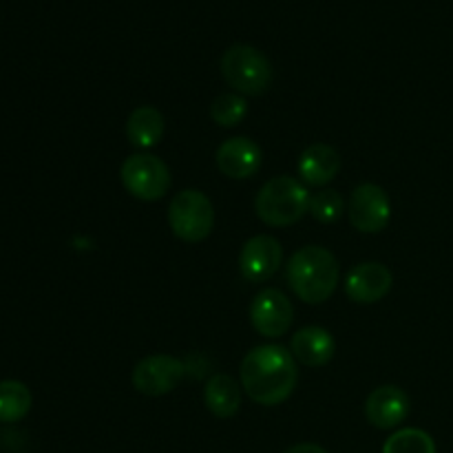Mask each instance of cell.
Here are the masks:
<instances>
[{
	"label": "cell",
	"mask_w": 453,
	"mask_h": 453,
	"mask_svg": "<svg viewBox=\"0 0 453 453\" xmlns=\"http://www.w3.org/2000/svg\"><path fill=\"white\" fill-rule=\"evenodd\" d=\"M239 379L242 389L252 403L264 407L281 405L292 396L299 380L296 358L283 345H259L242 361Z\"/></svg>",
	"instance_id": "1"
},
{
	"label": "cell",
	"mask_w": 453,
	"mask_h": 453,
	"mask_svg": "<svg viewBox=\"0 0 453 453\" xmlns=\"http://www.w3.org/2000/svg\"><path fill=\"white\" fill-rule=\"evenodd\" d=\"M339 261L327 248L305 246L290 257L286 279L290 290L303 303L321 305L339 286Z\"/></svg>",
	"instance_id": "2"
},
{
	"label": "cell",
	"mask_w": 453,
	"mask_h": 453,
	"mask_svg": "<svg viewBox=\"0 0 453 453\" xmlns=\"http://www.w3.org/2000/svg\"><path fill=\"white\" fill-rule=\"evenodd\" d=\"M310 199L312 195L308 193V186L296 177L279 175L261 186L255 199V212L265 226L288 228L310 212Z\"/></svg>",
	"instance_id": "3"
},
{
	"label": "cell",
	"mask_w": 453,
	"mask_h": 453,
	"mask_svg": "<svg viewBox=\"0 0 453 453\" xmlns=\"http://www.w3.org/2000/svg\"><path fill=\"white\" fill-rule=\"evenodd\" d=\"M221 75L239 96H261L273 84V65L259 49L233 44L221 56Z\"/></svg>",
	"instance_id": "4"
},
{
	"label": "cell",
	"mask_w": 453,
	"mask_h": 453,
	"mask_svg": "<svg viewBox=\"0 0 453 453\" xmlns=\"http://www.w3.org/2000/svg\"><path fill=\"white\" fill-rule=\"evenodd\" d=\"M168 226L181 242H206L215 228V208L208 195L197 188L180 190L168 206Z\"/></svg>",
	"instance_id": "5"
},
{
	"label": "cell",
	"mask_w": 453,
	"mask_h": 453,
	"mask_svg": "<svg viewBox=\"0 0 453 453\" xmlns=\"http://www.w3.org/2000/svg\"><path fill=\"white\" fill-rule=\"evenodd\" d=\"M119 180L127 193L140 202H157L171 188V171L166 162L153 153H135L124 159Z\"/></svg>",
	"instance_id": "6"
},
{
	"label": "cell",
	"mask_w": 453,
	"mask_h": 453,
	"mask_svg": "<svg viewBox=\"0 0 453 453\" xmlns=\"http://www.w3.org/2000/svg\"><path fill=\"white\" fill-rule=\"evenodd\" d=\"M186 376V363L171 354H150L133 370V388L144 396H164Z\"/></svg>",
	"instance_id": "7"
},
{
	"label": "cell",
	"mask_w": 453,
	"mask_h": 453,
	"mask_svg": "<svg viewBox=\"0 0 453 453\" xmlns=\"http://www.w3.org/2000/svg\"><path fill=\"white\" fill-rule=\"evenodd\" d=\"M349 221L358 233L376 234L388 228L392 217V203L379 184H361L354 188L348 206Z\"/></svg>",
	"instance_id": "8"
},
{
	"label": "cell",
	"mask_w": 453,
	"mask_h": 453,
	"mask_svg": "<svg viewBox=\"0 0 453 453\" xmlns=\"http://www.w3.org/2000/svg\"><path fill=\"white\" fill-rule=\"evenodd\" d=\"M295 321V308L292 301L281 290L265 288L252 299L250 303V323L265 339H279L290 330Z\"/></svg>",
	"instance_id": "9"
},
{
	"label": "cell",
	"mask_w": 453,
	"mask_h": 453,
	"mask_svg": "<svg viewBox=\"0 0 453 453\" xmlns=\"http://www.w3.org/2000/svg\"><path fill=\"white\" fill-rule=\"evenodd\" d=\"M283 261V248L273 234H257L243 243L239 252V270L250 283H261L279 273Z\"/></svg>",
	"instance_id": "10"
},
{
	"label": "cell",
	"mask_w": 453,
	"mask_h": 453,
	"mask_svg": "<svg viewBox=\"0 0 453 453\" xmlns=\"http://www.w3.org/2000/svg\"><path fill=\"white\" fill-rule=\"evenodd\" d=\"M392 270L388 265L379 264V261H365L352 268L345 277V295L354 301V303H379L380 299L389 295L392 290Z\"/></svg>",
	"instance_id": "11"
},
{
	"label": "cell",
	"mask_w": 453,
	"mask_h": 453,
	"mask_svg": "<svg viewBox=\"0 0 453 453\" xmlns=\"http://www.w3.org/2000/svg\"><path fill=\"white\" fill-rule=\"evenodd\" d=\"M215 162L230 180H250L264 164V150L250 137H233L217 149Z\"/></svg>",
	"instance_id": "12"
},
{
	"label": "cell",
	"mask_w": 453,
	"mask_h": 453,
	"mask_svg": "<svg viewBox=\"0 0 453 453\" xmlns=\"http://www.w3.org/2000/svg\"><path fill=\"white\" fill-rule=\"evenodd\" d=\"M410 416V396L396 385H380L367 396L365 418L376 429H394Z\"/></svg>",
	"instance_id": "13"
},
{
	"label": "cell",
	"mask_w": 453,
	"mask_h": 453,
	"mask_svg": "<svg viewBox=\"0 0 453 453\" xmlns=\"http://www.w3.org/2000/svg\"><path fill=\"white\" fill-rule=\"evenodd\" d=\"M299 181L305 186H327L341 171V157L334 146L312 144L301 153L296 162Z\"/></svg>",
	"instance_id": "14"
},
{
	"label": "cell",
	"mask_w": 453,
	"mask_h": 453,
	"mask_svg": "<svg viewBox=\"0 0 453 453\" xmlns=\"http://www.w3.org/2000/svg\"><path fill=\"white\" fill-rule=\"evenodd\" d=\"M290 352L301 365L323 367L334 358V352H336L334 336L321 326L301 327V330L292 336Z\"/></svg>",
	"instance_id": "15"
},
{
	"label": "cell",
	"mask_w": 453,
	"mask_h": 453,
	"mask_svg": "<svg viewBox=\"0 0 453 453\" xmlns=\"http://www.w3.org/2000/svg\"><path fill=\"white\" fill-rule=\"evenodd\" d=\"M242 383L228 374H215L203 388V403L217 418H233L242 407Z\"/></svg>",
	"instance_id": "16"
},
{
	"label": "cell",
	"mask_w": 453,
	"mask_h": 453,
	"mask_svg": "<svg viewBox=\"0 0 453 453\" xmlns=\"http://www.w3.org/2000/svg\"><path fill=\"white\" fill-rule=\"evenodd\" d=\"M164 115L155 106H137L127 119V137L135 149L149 150L164 137Z\"/></svg>",
	"instance_id": "17"
},
{
	"label": "cell",
	"mask_w": 453,
	"mask_h": 453,
	"mask_svg": "<svg viewBox=\"0 0 453 453\" xmlns=\"http://www.w3.org/2000/svg\"><path fill=\"white\" fill-rule=\"evenodd\" d=\"M34 405L29 388L20 380L0 383V423H18L25 418Z\"/></svg>",
	"instance_id": "18"
},
{
	"label": "cell",
	"mask_w": 453,
	"mask_h": 453,
	"mask_svg": "<svg viewBox=\"0 0 453 453\" xmlns=\"http://www.w3.org/2000/svg\"><path fill=\"white\" fill-rule=\"evenodd\" d=\"M383 453H436V442L423 429L405 427L385 441Z\"/></svg>",
	"instance_id": "19"
},
{
	"label": "cell",
	"mask_w": 453,
	"mask_h": 453,
	"mask_svg": "<svg viewBox=\"0 0 453 453\" xmlns=\"http://www.w3.org/2000/svg\"><path fill=\"white\" fill-rule=\"evenodd\" d=\"M248 104L246 97L239 96V93H221L212 100L211 104V118L217 127L233 128L246 118Z\"/></svg>",
	"instance_id": "20"
},
{
	"label": "cell",
	"mask_w": 453,
	"mask_h": 453,
	"mask_svg": "<svg viewBox=\"0 0 453 453\" xmlns=\"http://www.w3.org/2000/svg\"><path fill=\"white\" fill-rule=\"evenodd\" d=\"M310 212H312V217L317 221L330 226L341 219V215L345 212V202L336 190H319V193L312 195V199H310Z\"/></svg>",
	"instance_id": "21"
},
{
	"label": "cell",
	"mask_w": 453,
	"mask_h": 453,
	"mask_svg": "<svg viewBox=\"0 0 453 453\" xmlns=\"http://www.w3.org/2000/svg\"><path fill=\"white\" fill-rule=\"evenodd\" d=\"M283 453H327V451L323 449L321 445H314V442H301V445L290 447V449H286Z\"/></svg>",
	"instance_id": "22"
}]
</instances>
